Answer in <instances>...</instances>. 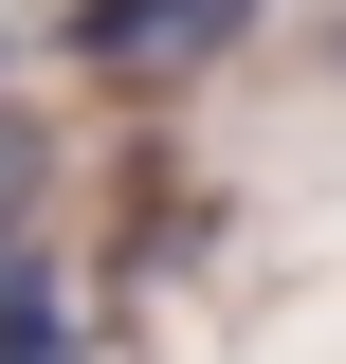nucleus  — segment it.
<instances>
[{
  "label": "nucleus",
  "instance_id": "f257e3e1",
  "mask_svg": "<svg viewBox=\"0 0 346 364\" xmlns=\"http://www.w3.org/2000/svg\"><path fill=\"white\" fill-rule=\"evenodd\" d=\"M73 37L91 55H201V37H237V0H73Z\"/></svg>",
  "mask_w": 346,
  "mask_h": 364
},
{
  "label": "nucleus",
  "instance_id": "f03ea898",
  "mask_svg": "<svg viewBox=\"0 0 346 364\" xmlns=\"http://www.w3.org/2000/svg\"><path fill=\"white\" fill-rule=\"evenodd\" d=\"M0 364H55V273L0 237Z\"/></svg>",
  "mask_w": 346,
  "mask_h": 364
},
{
  "label": "nucleus",
  "instance_id": "7ed1b4c3",
  "mask_svg": "<svg viewBox=\"0 0 346 364\" xmlns=\"http://www.w3.org/2000/svg\"><path fill=\"white\" fill-rule=\"evenodd\" d=\"M19 200H37V128L0 109V237H19Z\"/></svg>",
  "mask_w": 346,
  "mask_h": 364
}]
</instances>
